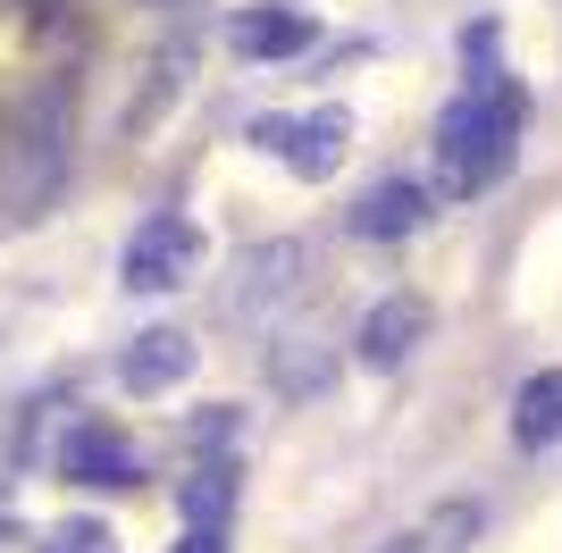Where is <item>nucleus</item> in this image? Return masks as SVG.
<instances>
[{
  "mask_svg": "<svg viewBox=\"0 0 562 553\" xmlns=\"http://www.w3.org/2000/svg\"><path fill=\"white\" fill-rule=\"evenodd\" d=\"M235 50L244 59H294V50H311V18H294V9H244L235 18Z\"/></svg>",
  "mask_w": 562,
  "mask_h": 553,
  "instance_id": "obj_8",
  "label": "nucleus"
},
{
  "mask_svg": "<svg viewBox=\"0 0 562 553\" xmlns=\"http://www.w3.org/2000/svg\"><path fill=\"white\" fill-rule=\"evenodd\" d=\"M378 553H428V545H420V537H395V545H378Z\"/></svg>",
  "mask_w": 562,
  "mask_h": 553,
  "instance_id": "obj_15",
  "label": "nucleus"
},
{
  "mask_svg": "<svg viewBox=\"0 0 562 553\" xmlns=\"http://www.w3.org/2000/svg\"><path fill=\"white\" fill-rule=\"evenodd\" d=\"M428 227V193L412 177H386L361 193V210H352V235L361 244H395V235H420Z\"/></svg>",
  "mask_w": 562,
  "mask_h": 553,
  "instance_id": "obj_6",
  "label": "nucleus"
},
{
  "mask_svg": "<svg viewBox=\"0 0 562 553\" xmlns=\"http://www.w3.org/2000/svg\"><path fill=\"white\" fill-rule=\"evenodd\" d=\"M177 553H227V545H218V529H193V537H186Z\"/></svg>",
  "mask_w": 562,
  "mask_h": 553,
  "instance_id": "obj_14",
  "label": "nucleus"
},
{
  "mask_svg": "<svg viewBox=\"0 0 562 553\" xmlns=\"http://www.w3.org/2000/svg\"><path fill=\"white\" fill-rule=\"evenodd\" d=\"M193 269H202V227H193L186 210H151V218L126 235V260H117L126 294H177Z\"/></svg>",
  "mask_w": 562,
  "mask_h": 553,
  "instance_id": "obj_3",
  "label": "nucleus"
},
{
  "mask_svg": "<svg viewBox=\"0 0 562 553\" xmlns=\"http://www.w3.org/2000/svg\"><path fill=\"white\" fill-rule=\"evenodd\" d=\"M68 151H76V84L43 76L0 117V227H34L43 218L50 193L68 184Z\"/></svg>",
  "mask_w": 562,
  "mask_h": 553,
  "instance_id": "obj_1",
  "label": "nucleus"
},
{
  "mask_svg": "<svg viewBox=\"0 0 562 553\" xmlns=\"http://www.w3.org/2000/svg\"><path fill=\"white\" fill-rule=\"evenodd\" d=\"M59 470H68V478H85V486H135V478H143L135 453H126L110 428H76V437L59 444Z\"/></svg>",
  "mask_w": 562,
  "mask_h": 553,
  "instance_id": "obj_7",
  "label": "nucleus"
},
{
  "mask_svg": "<svg viewBox=\"0 0 562 553\" xmlns=\"http://www.w3.org/2000/svg\"><path fill=\"white\" fill-rule=\"evenodd\" d=\"M227 504H235V470H227V461H211V470L186 486V520H193V529H218Z\"/></svg>",
  "mask_w": 562,
  "mask_h": 553,
  "instance_id": "obj_12",
  "label": "nucleus"
},
{
  "mask_svg": "<svg viewBox=\"0 0 562 553\" xmlns=\"http://www.w3.org/2000/svg\"><path fill=\"white\" fill-rule=\"evenodd\" d=\"M294 269H303V244L244 252V311H252V302H285V294H294Z\"/></svg>",
  "mask_w": 562,
  "mask_h": 553,
  "instance_id": "obj_11",
  "label": "nucleus"
},
{
  "mask_svg": "<svg viewBox=\"0 0 562 553\" xmlns=\"http://www.w3.org/2000/svg\"><path fill=\"white\" fill-rule=\"evenodd\" d=\"M513 437L538 453V444H562V369H538L529 386L513 394Z\"/></svg>",
  "mask_w": 562,
  "mask_h": 553,
  "instance_id": "obj_9",
  "label": "nucleus"
},
{
  "mask_svg": "<svg viewBox=\"0 0 562 553\" xmlns=\"http://www.w3.org/2000/svg\"><path fill=\"white\" fill-rule=\"evenodd\" d=\"M252 143H260V151H278L294 177H328V168L345 160V143H352V117L336 110V101H328V110H311V117H260Z\"/></svg>",
  "mask_w": 562,
  "mask_h": 553,
  "instance_id": "obj_4",
  "label": "nucleus"
},
{
  "mask_svg": "<svg viewBox=\"0 0 562 553\" xmlns=\"http://www.w3.org/2000/svg\"><path fill=\"white\" fill-rule=\"evenodd\" d=\"M43 553H110V529H101V520H68Z\"/></svg>",
  "mask_w": 562,
  "mask_h": 553,
  "instance_id": "obj_13",
  "label": "nucleus"
},
{
  "mask_svg": "<svg viewBox=\"0 0 562 553\" xmlns=\"http://www.w3.org/2000/svg\"><path fill=\"white\" fill-rule=\"evenodd\" d=\"M420 336H428V302L420 294H386L370 319H361L352 345H361V361H370V369H403L412 352H420Z\"/></svg>",
  "mask_w": 562,
  "mask_h": 553,
  "instance_id": "obj_5",
  "label": "nucleus"
},
{
  "mask_svg": "<svg viewBox=\"0 0 562 553\" xmlns=\"http://www.w3.org/2000/svg\"><path fill=\"white\" fill-rule=\"evenodd\" d=\"M520 110H529V101H520V84L487 68L446 117H437V177H446V193H487V184L513 168V151H520Z\"/></svg>",
  "mask_w": 562,
  "mask_h": 553,
  "instance_id": "obj_2",
  "label": "nucleus"
},
{
  "mask_svg": "<svg viewBox=\"0 0 562 553\" xmlns=\"http://www.w3.org/2000/svg\"><path fill=\"white\" fill-rule=\"evenodd\" d=\"M186 361H193L186 336H177V327H151V336H135V352H126V386H135V394H160V386L186 377Z\"/></svg>",
  "mask_w": 562,
  "mask_h": 553,
  "instance_id": "obj_10",
  "label": "nucleus"
}]
</instances>
